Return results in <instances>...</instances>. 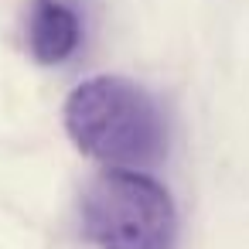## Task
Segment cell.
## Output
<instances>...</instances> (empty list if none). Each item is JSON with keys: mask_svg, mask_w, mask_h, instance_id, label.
<instances>
[{"mask_svg": "<svg viewBox=\"0 0 249 249\" xmlns=\"http://www.w3.org/2000/svg\"><path fill=\"white\" fill-rule=\"evenodd\" d=\"M65 130L82 154L116 171L150 167L167 154V120L157 99L120 75L75 86L65 103Z\"/></svg>", "mask_w": 249, "mask_h": 249, "instance_id": "6da1fadb", "label": "cell"}, {"mask_svg": "<svg viewBox=\"0 0 249 249\" xmlns=\"http://www.w3.org/2000/svg\"><path fill=\"white\" fill-rule=\"evenodd\" d=\"M82 232L99 249H171L178 212L160 181L113 167L82 195Z\"/></svg>", "mask_w": 249, "mask_h": 249, "instance_id": "7a4b0ae2", "label": "cell"}, {"mask_svg": "<svg viewBox=\"0 0 249 249\" xmlns=\"http://www.w3.org/2000/svg\"><path fill=\"white\" fill-rule=\"evenodd\" d=\"M28 52L38 65H65L82 45V14L75 0H31L24 14Z\"/></svg>", "mask_w": 249, "mask_h": 249, "instance_id": "3957f363", "label": "cell"}]
</instances>
